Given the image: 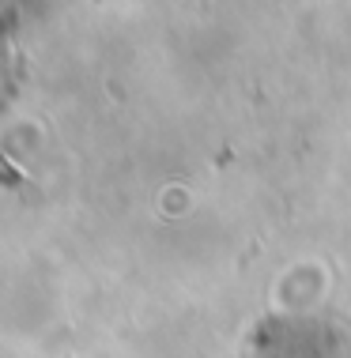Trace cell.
<instances>
[{
	"label": "cell",
	"instance_id": "obj_1",
	"mask_svg": "<svg viewBox=\"0 0 351 358\" xmlns=\"http://www.w3.org/2000/svg\"><path fill=\"white\" fill-rule=\"evenodd\" d=\"M246 358H351V328L329 317H268L246 340Z\"/></svg>",
	"mask_w": 351,
	"mask_h": 358
}]
</instances>
